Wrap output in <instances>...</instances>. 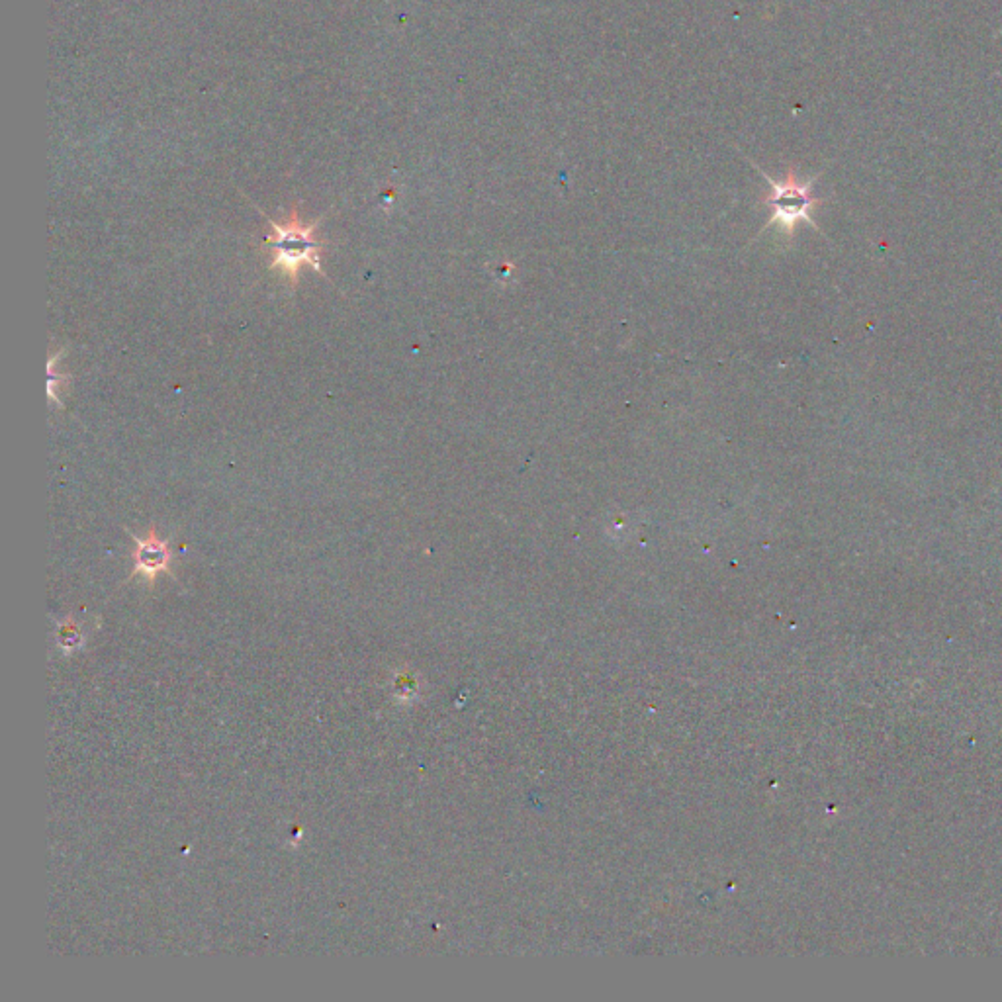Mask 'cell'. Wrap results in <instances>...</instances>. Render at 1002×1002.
Masks as SVG:
<instances>
[{"label": "cell", "instance_id": "3", "mask_svg": "<svg viewBox=\"0 0 1002 1002\" xmlns=\"http://www.w3.org/2000/svg\"><path fill=\"white\" fill-rule=\"evenodd\" d=\"M134 541H136V550H134V576L139 574L143 576L147 582H153L161 572H167L171 574V548H169V541H163L159 539L155 527L149 529V533L145 537H136L132 535Z\"/></svg>", "mask_w": 1002, "mask_h": 1002}, {"label": "cell", "instance_id": "1", "mask_svg": "<svg viewBox=\"0 0 1002 1002\" xmlns=\"http://www.w3.org/2000/svg\"><path fill=\"white\" fill-rule=\"evenodd\" d=\"M273 235L267 237L269 247L273 249V261H271V271H284L286 278L290 282V288H296L300 282V271L304 265L312 267L316 273L327 278V274L321 271L319 265V253L325 249V245L314 237L318 231L321 218L314 224H302L296 212L288 218L284 224H276L271 218H267Z\"/></svg>", "mask_w": 1002, "mask_h": 1002}, {"label": "cell", "instance_id": "2", "mask_svg": "<svg viewBox=\"0 0 1002 1002\" xmlns=\"http://www.w3.org/2000/svg\"><path fill=\"white\" fill-rule=\"evenodd\" d=\"M752 167L770 184V192L764 198V204L772 212L768 226L777 224L785 233H793L797 224H801V222H807L809 226L817 228L811 214L817 206L824 202L822 198H817L813 194V186L817 183L820 173L807 181H801L797 177L795 169H789L783 181H775L768 173H764L758 165L752 163Z\"/></svg>", "mask_w": 1002, "mask_h": 1002}]
</instances>
